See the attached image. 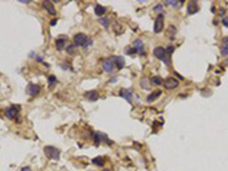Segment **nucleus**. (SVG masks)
<instances>
[{
    "instance_id": "nucleus-37",
    "label": "nucleus",
    "mask_w": 228,
    "mask_h": 171,
    "mask_svg": "<svg viewBox=\"0 0 228 171\" xmlns=\"http://www.w3.org/2000/svg\"><path fill=\"white\" fill-rule=\"evenodd\" d=\"M211 11H212V13H216V7L212 6V7H211Z\"/></svg>"
},
{
    "instance_id": "nucleus-23",
    "label": "nucleus",
    "mask_w": 228,
    "mask_h": 171,
    "mask_svg": "<svg viewBox=\"0 0 228 171\" xmlns=\"http://www.w3.org/2000/svg\"><path fill=\"white\" fill-rule=\"evenodd\" d=\"M75 49H76V46L74 43L66 46V52H67V54H70V55H73V54L75 53Z\"/></svg>"
},
{
    "instance_id": "nucleus-35",
    "label": "nucleus",
    "mask_w": 228,
    "mask_h": 171,
    "mask_svg": "<svg viewBox=\"0 0 228 171\" xmlns=\"http://www.w3.org/2000/svg\"><path fill=\"white\" fill-rule=\"evenodd\" d=\"M31 0H20V2H24V4H29Z\"/></svg>"
},
{
    "instance_id": "nucleus-14",
    "label": "nucleus",
    "mask_w": 228,
    "mask_h": 171,
    "mask_svg": "<svg viewBox=\"0 0 228 171\" xmlns=\"http://www.w3.org/2000/svg\"><path fill=\"white\" fill-rule=\"evenodd\" d=\"M86 98L89 100V102H96L97 99H98V97H99V95H98V93L96 91V90H91V91H88V93H86Z\"/></svg>"
},
{
    "instance_id": "nucleus-2",
    "label": "nucleus",
    "mask_w": 228,
    "mask_h": 171,
    "mask_svg": "<svg viewBox=\"0 0 228 171\" xmlns=\"http://www.w3.org/2000/svg\"><path fill=\"white\" fill-rule=\"evenodd\" d=\"M153 54H154V56H155L156 58H159L160 61L164 62L166 64H169V62H170V57L168 56L166 49H164L163 47H155V48H154V50H153Z\"/></svg>"
},
{
    "instance_id": "nucleus-20",
    "label": "nucleus",
    "mask_w": 228,
    "mask_h": 171,
    "mask_svg": "<svg viewBox=\"0 0 228 171\" xmlns=\"http://www.w3.org/2000/svg\"><path fill=\"white\" fill-rule=\"evenodd\" d=\"M140 86H142V88H144L146 90L151 89V80L148 78H143L140 80Z\"/></svg>"
},
{
    "instance_id": "nucleus-8",
    "label": "nucleus",
    "mask_w": 228,
    "mask_h": 171,
    "mask_svg": "<svg viewBox=\"0 0 228 171\" xmlns=\"http://www.w3.org/2000/svg\"><path fill=\"white\" fill-rule=\"evenodd\" d=\"M198 9H200V7H198L196 1H189L187 4V14H189V15L196 14Z\"/></svg>"
},
{
    "instance_id": "nucleus-29",
    "label": "nucleus",
    "mask_w": 228,
    "mask_h": 171,
    "mask_svg": "<svg viewBox=\"0 0 228 171\" xmlns=\"http://www.w3.org/2000/svg\"><path fill=\"white\" fill-rule=\"evenodd\" d=\"M166 54H168V56L170 57V55L175 52V47H173V46H169V47L166 49Z\"/></svg>"
},
{
    "instance_id": "nucleus-18",
    "label": "nucleus",
    "mask_w": 228,
    "mask_h": 171,
    "mask_svg": "<svg viewBox=\"0 0 228 171\" xmlns=\"http://www.w3.org/2000/svg\"><path fill=\"white\" fill-rule=\"evenodd\" d=\"M105 11H106V7H104V6L99 5V4H97V5L95 6V14H96V15L102 16L103 14H105Z\"/></svg>"
},
{
    "instance_id": "nucleus-19",
    "label": "nucleus",
    "mask_w": 228,
    "mask_h": 171,
    "mask_svg": "<svg viewBox=\"0 0 228 171\" xmlns=\"http://www.w3.org/2000/svg\"><path fill=\"white\" fill-rule=\"evenodd\" d=\"M93 163L97 167H104L105 165V160L103 156H96L95 159H93Z\"/></svg>"
},
{
    "instance_id": "nucleus-4",
    "label": "nucleus",
    "mask_w": 228,
    "mask_h": 171,
    "mask_svg": "<svg viewBox=\"0 0 228 171\" xmlns=\"http://www.w3.org/2000/svg\"><path fill=\"white\" fill-rule=\"evenodd\" d=\"M20 106H16V105H13V106L8 107V108H6L5 110V114H6V117L9 119H16L17 118V115H18V113H20Z\"/></svg>"
},
{
    "instance_id": "nucleus-22",
    "label": "nucleus",
    "mask_w": 228,
    "mask_h": 171,
    "mask_svg": "<svg viewBox=\"0 0 228 171\" xmlns=\"http://www.w3.org/2000/svg\"><path fill=\"white\" fill-rule=\"evenodd\" d=\"M183 2H184V1H177V0H168L166 4V5H171V6H173L175 8H178V7H180V6L183 5Z\"/></svg>"
},
{
    "instance_id": "nucleus-12",
    "label": "nucleus",
    "mask_w": 228,
    "mask_h": 171,
    "mask_svg": "<svg viewBox=\"0 0 228 171\" xmlns=\"http://www.w3.org/2000/svg\"><path fill=\"white\" fill-rule=\"evenodd\" d=\"M42 7L48 11L50 15H56V13H57L56 9H55V7H54V5H52L50 1H43L42 2Z\"/></svg>"
},
{
    "instance_id": "nucleus-10",
    "label": "nucleus",
    "mask_w": 228,
    "mask_h": 171,
    "mask_svg": "<svg viewBox=\"0 0 228 171\" xmlns=\"http://www.w3.org/2000/svg\"><path fill=\"white\" fill-rule=\"evenodd\" d=\"M119 95L121 97H123L125 99H127L128 103L131 104V96H132V90L131 89H121Z\"/></svg>"
},
{
    "instance_id": "nucleus-9",
    "label": "nucleus",
    "mask_w": 228,
    "mask_h": 171,
    "mask_svg": "<svg viewBox=\"0 0 228 171\" xmlns=\"http://www.w3.org/2000/svg\"><path fill=\"white\" fill-rule=\"evenodd\" d=\"M103 69L106 72H112L114 70V62L113 58H106L103 61Z\"/></svg>"
},
{
    "instance_id": "nucleus-34",
    "label": "nucleus",
    "mask_w": 228,
    "mask_h": 171,
    "mask_svg": "<svg viewBox=\"0 0 228 171\" xmlns=\"http://www.w3.org/2000/svg\"><path fill=\"white\" fill-rule=\"evenodd\" d=\"M56 23H57V20H54V21L50 22V25H52V26H54V25H56Z\"/></svg>"
},
{
    "instance_id": "nucleus-27",
    "label": "nucleus",
    "mask_w": 228,
    "mask_h": 171,
    "mask_svg": "<svg viewBox=\"0 0 228 171\" xmlns=\"http://www.w3.org/2000/svg\"><path fill=\"white\" fill-rule=\"evenodd\" d=\"M113 28H114V31L118 33V34H121V33H122L121 31H120V30H119V29H122V26H121V25H120L119 23H115ZM122 30H123V29H122Z\"/></svg>"
},
{
    "instance_id": "nucleus-24",
    "label": "nucleus",
    "mask_w": 228,
    "mask_h": 171,
    "mask_svg": "<svg viewBox=\"0 0 228 171\" xmlns=\"http://www.w3.org/2000/svg\"><path fill=\"white\" fill-rule=\"evenodd\" d=\"M101 141H102V138H101V132L95 134V135H93V143H95V145H96V146H98V145L101 144Z\"/></svg>"
},
{
    "instance_id": "nucleus-31",
    "label": "nucleus",
    "mask_w": 228,
    "mask_h": 171,
    "mask_svg": "<svg viewBox=\"0 0 228 171\" xmlns=\"http://www.w3.org/2000/svg\"><path fill=\"white\" fill-rule=\"evenodd\" d=\"M162 8H163V6H162V5H160V4H157L155 7H154V11H160V14H161Z\"/></svg>"
},
{
    "instance_id": "nucleus-3",
    "label": "nucleus",
    "mask_w": 228,
    "mask_h": 171,
    "mask_svg": "<svg viewBox=\"0 0 228 171\" xmlns=\"http://www.w3.org/2000/svg\"><path fill=\"white\" fill-rule=\"evenodd\" d=\"M164 28V16L163 14H159L154 22V32L160 33Z\"/></svg>"
},
{
    "instance_id": "nucleus-7",
    "label": "nucleus",
    "mask_w": 228,
    "mask_h": 171,
    "mask_svg": "<svg viewBox=\"0 0 228 171\" xmlns=\"http://www.w3.org/2000/svg\"><path fill=\"white\" fill-rule=\"evenodd\" d=\"M163 85H164V87H166V89L171 90V89L177 88L178 85H179V82H178V80L175 79V78H166V81L163 82Z\"/></svg>"
},
{
    "instance_id": "nucleus-28",
    "label": "nucleus",
    "mask_w": 228,
    "mask_h": 171,
    "mask_svg": "<svg viewBox=\"0 0 228 171\" xmlns=\"http://www.w3.org/2000/svg\"><path fill=\"white\" fill-rule=\"evenodd\" d=\"M125 53L128 54V55H134V54H137V50H136L134 47H129V48H127Z\"/></svg>"
},
{
    "instance_id": "nucleus-17",
    "label": "nucleus",
    "mask_w": 228,
    "mask_h": 171,
    "mask_svg": "<svg viewBox=\"0 0 228 171\" xmlns=\"http://www.w3.org/2000/svg\"><path fill=\"white\" fill-rule=\"evenodd\" d=\"M161 94H162V91L161 90H155L154 93H151L147 98H146V102H148V103H151V102H154L157 97L161 96Z\"/></svg>"
},
{
    "instance_id": "nucleus-15",
    "label": "nucleus",
    "mask_w": 228,
    "mask_h": 171,
    "mask_svg": "<svg viewBox=\"0 0 228 171\" xmlns=\"http://www.w3.org/2000/svg\"><path fill=\"white\" fill-rule=\"evenodd\" d=\"M64 48H66V39L63 38V37H59L57 40H56V49L57 50H63Z\"/></svg>"
},
{
    "instance_id": "nucleus-30",
    "label": "nucleus",
    "mask_w": 228,
    "mask_h": 171,
    "mask_svg": "<svg viewBox=\"0 0 228 171\" xmlns=\"http://www.w3.org/2000/svg\"><path fill=\"white\" fill-rule=\"evenodd\" d=\"M221 23L224 24V26L228 28V17H227V16H224V17H222V20H221Z\"/></svg>"
},
{
    "instance_id": "nucleus-39",
    "label": "nucleus",
    "mask_w": 228,
    "mask_h": 171,
    "mask_svg": "<svg viewBox=\"0 0 228 171\" xmlns=\"http://www.w3.org/2000/svg\"><path fill=\"white\" fill-rule=\"evenodd\" d=\"M103 171H111L110 169H105V170H103Z\"/></svg>"
},
{
    "instance_id": "nucleus-38",
    "label": "nucleus",
    "mask_w": 228,
    "mask_h": 171,
    "mask_svg": "<svg viewBox=\"0 0 228 171\" xmlns=\"http://www.w3.org/2000/svg\"><path fill=\"white\" fill-rule=\"evenodd\" d=\"M225 64H226V65H227V66H228V59H226V62H225Z\"/></svg>"
},
{
    "instance_id": "nucleus-26",
    "label": "nucleus",
    "mask_w": 228,
    "mask_h": 171,
    "mask_svg": "<svg viewBox=\"0 0 228 171\" xmlns=\"http://www.w3.org/2000/svg\"><path fill=\"white\" fill-rule=\"evenodd\" d=\"M98 22L103 25L104 28H108V25H110V22H108V18H106V17H101Z\"/></svg>"
},
{
    "instance_id": "nucleus-6",
    "label": "nucleus",
    "mask_w": 228,
    "mask_h": 171,
    "mask_svg": "<svg viewBox=\"0 0 228 171\" xmlns=\"http://www.w3.org/2000/svg\"><path fill=\"white\" fill-rule=\"evenodd\" d=\"M41 88L39 85H35V83H29L28 88H26V93L30 95V96H37L39 93H40Z\"/></svg>"
},
{
    "instance_id": "nucleus-5",
    "label": "nucleus",
    "mask_w": 228,
    "mask_h": 171,
    "mask_svg": "<svg viewBox=\"0 0 228 171\" xmlns=\"http://www.w3.org/2000/svg\"><path fill=\"white\" fill-rule=\"evenodd\" d=\"M87 41H88V37L84 33H76L73 37V42L76 47L78 46H84V43Z\"/></svg>"
},
{
    "instance_id": "nucleus-16",
    "label": "nucleus",
    "mask_w": 228,
    "mask_h": 171,
    "mask_svg": "<svg viewBox=\"0 0 228 171\" xmlns=\"http://www.w3.org/2000/svg\"><path fill=\"white\" fill-rule=\"evenodd\" d=\"M220 54L221 56H227L228 55V37H225L222 40V46L220 49Z\"/></svg>"
},
{
    "instance_id": "nucleus-11",
    "label": "nucleus",
    "mask_w": 228,
    "mask_h": 171,
    "mask_svg": "<svg viewBox=\"0 0 228 171\" xmlns=\"http://www.w3.org/2000/svg\"><path fill=\"white\" fill-rule=\"evenodd\" d=\"M134 48L137 50V54H142L144 55L145 54V49H144V42L140 40V39H137L134 42Z\"/></svg>"
},
{
    "instance_id": "nucleus-13",
    "label": "nucleus",
    "mask_w": 228,
    "mask_h": 171,
    "mask_svg": "<svg viewBox=\"0 0 228 171\" xmlns=\"http://www.w3.org/2000/svg\"><path fill=\"white\" fill-rule=\"evenodd\" d=\"M113 62L119 70H121V69L125 67V58L122 56H113Z\"/></svg>"
},
{
    "instance_id": "nucleus-33",
    "label": "nucleus",
    "mask_w": 228,
    "mask_h": 171,
    "mask_svg": "<svg viewBox=\"0 0 228 171\" xmlns=\"http://www.w3.org/2000/svg\"><path fill=\"white\" fill-rule=\"evenodd\" d=\"M21 171H32L31 168L30 167H24V168H22Z\"/></svg>"
},
{
    "instance_id": "nucleus-36",
    "label": "nucleus",
    "mask_w": 228,
    "mask_h": 171,
    "mask_svg": "<svg viewBox=\"0 0 228 171\" xmlns=\"http://www.w3.org/2000/svg\"><path fill=\"white\" fill-rule=\"evenodd\" d=\"M175 74H176L177 76H178V78H179V79H180V80H183V79H184V78H183V76H181V75H179V74H178V73H177V72H175Z\"/></svg>"
},
{
    "instance_id": "nucleus-21",
    "label": "nucleus",
    "mask_w": 228,
    "mask_h": 171,
    "mask_svg": "<svg viewBox=\"0 0 228 171\" xmlns=\"http://www.w3.org/2000/svg\"><path fill=\"white\" fill-rule=\"evenodd\" d=\"M151 82L153 83L154 86H161V85H163V79L161 78V76H157V75H155V76H152L151 78Z\"/></svg>"
},
{
    "instance_id": "nucleus-25",
    "label": "nucleus",
    "mask_w": 228,
    "mask_h": 171,
    "mask_svg": "<svg viewBox=\"0 0 228 171\" xmlns=\"http://www.w3.org/2000/svg\"><path fill=\"white\" fill-rule=\"evenodd\" d=\"M55 83H57V79H56V76H55V75H50V76H49V79H48V86H49V87H54Z\"/></svg>"
},
{
    "instance_id": "nucleus-1",
    "label": "nucleus",
    "mask_w": 228,
    "mask_h": 171,
    "mask_svg": "<svg viewBox=\"0 0 228 171\" xmlns=\"http://www.w3.org/2000/svg\"><path fill=\"white\" fill-rule=\"evenodd\" d=\"M43 153L49 160L58 161L61 159V151L56 148V147H54V146H46L43 148Z\"/></svg>"
},
{
    "instance_id": "nucleus-32",
    "label": "nucleus",
    "mask_w": 228,
    "mask_h": 171,
    "mask_svg": "<svg viewBox=\"0 0 228 171\" xmlns=\"http://www.w3.org/2000/svg\"><path fill=\"white\" fill-rule=\"evenodd\" d=\"M225 14H226V9H225V8H221V9H220V15H221V17H224Z\"/></svg>"
}]
</instances>
